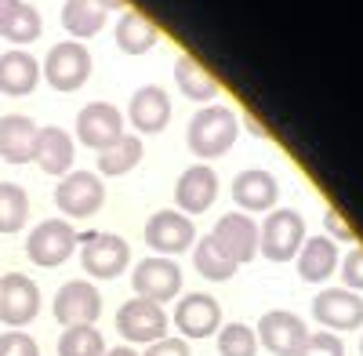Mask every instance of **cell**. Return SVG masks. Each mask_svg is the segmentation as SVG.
I'll list each match as a JSON object with an SVG mask.
<instances>
[{"label":"cell","instance_id":"12","mask_svg":"<svg viewBox=\"0 0 363 356\" xmlns=\"http://www.w3.org/2000/svg\"><path fill=\"white\" fill-rule=\"evenodd\" d=\"M40 313V287L26 273H8L0 277V320L11 331L26 328L29 320Z\"/></svg>","mask_w":363,"mask_h":356},{"label":"cell","instance_id":"16","mask_svg":"<svg viewBox=\"0 0 363 356\" xmlns=\"http://www.w3.org/2000/svg\"><path fill=\"white\" fill-rule=\"evenodd\" d=\"M218 196V174L215 167H207V164H193L178 174V182H174V204H178V211L182 215H200L207 211L211 204H215Z\"/></svg>","mask_w":363,"mask_h":356},{"label":"cell","instance_id":"20","mask_svg":"<svg viewBox=\"0 0 363 356\" xmlns=\"http://www.w3.org/2000/svg\"><path fill=\"white\" fill-rule=\"evenodd\" d=\"M37 124L22 113H8L0 116V157L8 164H29L37 150Z\"/></svg>","mask_w":363,"mask_h":356},{"label":"cell","instance_id":"25","mask_svg":"<svg viewBox=\"0 0 363 356\" xmlns=\"http://www.w3.org/2000/svg\"><path fill=\"white\" fill-rule=\"evenodd\" d=\"M174 80L182 87V95L193 99V102H207V99H215L222 91V84L218 77L211 73L203 62H196L193 55H178V62H174Z\"/></svg>","mask_w":363,"mask_h":356},{"label":"cell","instance_id":"17","mask_svg":"<svg viewBox=\"0 0 363 356\" xmlns=\"http://www.w3.org/2000/svg\"><path fill=\"white\" fill-rule=\"evenodd\" d=\"M77 135H80L84 145H91V150H106V145H113L124 135V116H120V109L109 106V102H87L77 113Z\"/></svg>","mask_w":363,"mask_h":356},{"label":"cell","instance_id":"18","mask_svg":"<svg viewBox=\"0 0 363 356\" xmlns=\"http://www.w3.org/2000/svg\"><path fill=\"white\" fill-rule=\"evenodd\" d=\"M280 196V182L272 171H262V167H247L233 178V200L247 211H269Z\"/></svg>","mask_w":363,"mask_h":356},{"label":"cell","instance_id":"27","mask_svg":"<svg viewBox=\"0 0 363 356\" xmlns=\"http://www.w3.org/2000/svg\"><path fill=\"white\" fill-rule=\"evenodd\" d=\"M106 4L102 0H66L62 4V26L73 37H95L106 26Z\"/></svg>","mask_w":363,"mask_h":356},{"label":"cell","instance_id":"10","mask_svg":"<svg viewBox=\"0 0 363 356\" xmlns=\"http://www.w3.org/2000/svg\"><path fill=\"white\" fill-rule=\"evenodd\" d=\"M73 251H77V229H73L69 222H62V218L40 222L33 233H29V240H26L29 262L44 265V269H51V265H62Z\"/></svg>","mask_w":363,"mask_h":356},{"label":"cell","instance_id":"40","mask_svg":"<svg viewBox=\"0 0 363 356\" xmlns=\"http://www.w3.org/2000/svg\"><path fill=\"white\" fill-rule=\"evenodd\" d=\"M102 4H106V11H113V8H120V4H124V0H102Z\"/></svg>","mask_w":363,"mask_h":356},{"label":"cell","instance_id":"3","mask_svg":"<svg viewBox=\"0 0 363 356\" xmlns=\"http://www.w3.org/2000/svg\"><path fill=\"white\" fill-rule=\"evenodd\" d=\"M77 244L84 247L80 262H84L87 277L109 280V277H116L131 262L128 240H124V236H116V233H77Z\"/></svg>","mask_w":363,"mask_h":356},{"label":"cell","instance_id":"21","mask_svg":"<svg viewBox=\"0 0 363 356\" xmlns=\"http://www.w3.org/2000/svg\"><path fill=\"white\" fill-rule=\"evenodd\" d=\"M37 84H40V62L29 51L11 48V51L0 55V91L4 95L22 99V95L33 91Z\"/></svg>","mask_w":363,"mask_h":356},{"label":"cell","instance_id":"9","mask_svg":"<svg viewBox=\"0 0 363 356\" xmlns=\"http://www.w3.org/2000/svg\"><path fill=\"white\" fill-rule=\"evenodd\" d=\"M255 335L272 356H298L301 342L309 338V328L291 309H269V313H262Z\"/></svg>","mask_w":363,"mask_h":356},{"label":"cell","instance_id":"34","mask_svg":"<svg viewBox=\"0 0 363 356\" xmlns=\"http://www.w3.org/2000/svg\"><path fill=\"white\" fill-rule=\"evenodd\" d=\"M0 356H40V345L26 331H4L0 335Z\"/></svg>","mask_w":363,"mask_h":356},{"label":"cell","instance_id":"8","mask_svg":"<svg viewBox=\"0 0 363 356\" xmlns=\"http://www.w3.org/2000/svg\"><path fill=\"white\" fill-rule=\"evenodd\" d=\"M48 84L55 87V91H77V87L91 77V55L84 44L77 40H62V44H55L44 58V69Z\"/></svg>","mask_w":363,"mask_h":356},{"label":"cell","instance_id":"39","mask_svg":"<svg viewBox=\"0 0 363 356\" xmlns=\"http://www.w3.org/2000/svg\"><path fill=\"white\" fill-rule=\"evenodd\" d=\"M244 121H247V128H251V131H255L258 138H265V128H262V124L255 121V116H244Z\"/></svg>","mask_w":363,"mask_h":356},{"label":"cell","instance_id":"30","mask_svg":"<svg viewBox=\"0 0 363 356\" xmlns=\"http://www.w3.org/2000/svg\"><path fill=\"white\" fill-rule=\"evenodd\" d=\"M193 262H196V273H200L203 280H229V277L236 273V262H233L215 240H211V236H203V240L196 244Z\"/></svg>","mask_w":363,"mask_h":356},{"label":"cell","instance_id":"7","mask_svg":"<svg viewBox=\"0 0 363 356\" xmlns=\"http://www.w3.org/2000/svg\"><path fill=\"white\" fill-rule=\"evenodd\" d=\"M193 240H196V226L189 222V215L174 211V207H160L145 222V244L153 251H160L164 258H171L178 251H189Z\"/></svg>","mask_w":363,"mask_h":356},{"label":"cell","instance_id":"14","mask_svg":"<svg viewBox=\"0 0 363 356\" xmlns=\"http://www.w3.org/2000/svg\"><path fill=\"white\" fill-rule=\"evenodd\" d=\"M211 240H215L236 265H244L258 255V222L244 211H225L218 222H215V233H211Z\"/></svg>","mask_w":363,"mask_h":356},{"label":"cell","instance_id":"4","mask_svg":"<svg viewBox=\"0 0 363 356\" xmlns=\"http://www.w3.org/2000/svg\"><path fill=\"white\" fill-rule=\"evenodd\" d=\"M116 331L131 345H153V342L167 338V313H164V306L135 294V299H128L116 309Z\"/></svg>","mask_w":363,"mask_h":356},{"label":"cell","instance_id":"36","mask_svg":"<svg viewBox=\"0 0 363 356\" xmlns=\"http://www.w3.org/2000/svg\"><path fill=\"white\" fill-rule=\"evenodd\" d=\"M138 356H189V342L186 338H160L153 345H145V352Z\"/></svg>","mask_w":363,"mask_h":356},{"label":"cell","instance_id":"38","mask_svg":"<svg viewBox=\"0 0 363 356\" xmlns=\"http://www.w3.org/2000/svg\"><path fill=\"white\" fill-rule=\"evenodd\" d=\"M106 356H138L135 345H116V349H106Z\"/></svg>","mask_w":363,"mask_h":356},{"label":"cell","instance_id":"5","mask_svg":"<svg viewBox=\"0 0 363 356\" xmlns=\"http://www.w3.org/2000/svg\"><path fill=\"white\" fill-rule=\"evenodd\" d=\"M131 284H135V294L138 299H149V302H171L174 294L182 291V269L174 258H164V255H149L135 265L131 273Z\"/></svg>","mask_w":363,"mask_h":356},{"label":"cell","instance_id":"29","mask_svg":"<svg viewBox=\"0 0 363 356\" xmlns=\"http://www.w3.org/2000/svg\"><path fill=\"white\" fill-rule=\"evenodd\" d=\"M29 218V193L18 182H0V233H18Z\"/></svg>","mask_w":363,"mask_h":356},{"label":"cell","instance_id":"41","mask_svg":"<svg viewBox=\"0 0 363 356\" xmlns=\"http://www.w3.org/2000/svg\"><path fill=\"white\" fill-rule=\"evenodd\" d=\"M359 352H363V338H359Z\"/></svg>","mask_w":363,"mask_h":356},{"label":"cell","instance_id":"22","mask_svg":"<svg viewBox=\"0 0 363 356\" xmlns=\"http://www.w3.org/2000/svg\"><path fill=\"white\" fill-rule=\"evenodd\" d=\"M44 33V18L26 0H0V37L11 44H33Z\"/></svg>","mask_w":363,"mask_h":356},{"label":"cell","instance_id":"31","mask_svg":"<svg viewBox=\"0 0 363 356\" xmlns=\"http://www.w3.org/2000/svg\"><path fill=\"white\" fill-rule=\"evenodd\" d=\"M58 356H106V338L95 323L66 328L62 338H58Z\"/></svg>","mask_w":363,"mask_h":356},{"label":"cell","instance_id":"33","mask_svg":"<svg viewBox=\"0 0 363 356\" xmlns=\"http://www.w3.org/2000/svg\"><path fill=\"white\" fill-rule=\"evenodd\" d=\"M298 356H345V345L335 331H309V338L301 342Z\"/></svg>","mask_w":363,"mask_h":356},{"label":"cell","instance_id":"2","mask_svg":"<svg viewBox=\"0 0 363 356\" xmlns=\"http://www.w3.org/2000/svg\"><path fill=\"white\" fill-rule=\"evenodd\" d=\"M306 244V218L291 207H277L258 229V247L269 262H291Z\"/></svg>","mask_w":363,"mask_h":356},{"label":"cell","instance_id":"23","mask_svg":"<svg viewBox=\"0 0 363 356\" xmlns=\"http://www.w3.org/2000/svg\"><path fill=\"white\" fill-rule=\"evenodd\" d=\"M33 160H37L48 174H69V167H73V138L58 128V124L40 128V131H37Z\"/></svg>","mask_w":363,"mask_h":356},{"label":"cell","instance_id":"28","mask_svg":"<svg viewBox=\"0 0 363 356\" xmlns=\"http://www.w3.org/2000/svg\"><path fill=\"white\" fill-rule=\"evenodd\" d=\"M142 160V138L138 135H120L113 145L99 150V171L102 174H128Z\"/></svg>","mask_w":363,"mask_h":356},{"label":"cell","instance_id":"11","mask_svg":"<svg viewBox=\"0 0 363 356\" xmlns=\"http://www.w3.org/2000/svg\"><path fill=\"white\" fill-rule=\"evenodd\" d=\"M102 313V294L91 280H69L58 287L55 294V320L62 328H84V323H95Z\"/></svg>","mask_w":363,"mask_h":356},{"label":"cell","instance_id":"6","mask_svg":"<svg viewBox=\"0 0 363 356\" xmlns=\"http://www.w3.org/2000/svg\"><path fill=\"white\" fill-rule=\"evenodd\" d=\"M106 200V186L95 171H69L62 174V182L55 189V204L58 211L69 215V218H87L95 215Z\"/></svg>","mask_w":363,"mask_h":356},{"label":"cell","instance_id":"1","mask_svg":"<svg viewBox=\"0 0 363 356\" xmlns=\"http://www.w3.org/2000/svg\"><path fill=\"white\" fill-rule=\"evenodd\" d=\"M240 128H236V113L229 106H203L193 113L189 121V150L200 157V160H211V157H222L233 150Z\"/></svg>","mask_w":363,"mask_h":356},{"label":"cell","instance_id":"32","mask_svg":"<svg viewBox=\"0 0 363 356\" xmlns=\"http://www.w3.org/2000/svg\"><path fill=\"white\" fill-rule=\"evenodd\" d=\"M258 352V335L251 323H225L218 328V356H255Z\"/></svg>","mask_w":363,"mask_h":356},{"label":"cell","instance_id":"24","mask_svg":"<svg viewBox=\"0 0 363 356\" xmlns=\"http://www.w3.org/2000/svg\"><path fill=\"white\" fill-rule=\"evenodd\" d=\"M338 269V247L330 236H306V244L298 247V273L301 280H327L330 273Z\"/></svg>","mask_w":363,"mask_h":356},{"label":"cell","instance_id":"35","mask_svg":"<svg viewBox=\"0 0 363 356\" xmlns=\"http://www.w3.org/2000/svg\"><path fill=\"white\" fill-rule=\"evenodd\" d=\"M342 280L349 291H363V247H352L342 262Z\"/></svg>","mask_w":363,"mask_h":356},{"label":"cell","instance_id":"37","mask_svg":"<svg viewBox=\"0 0 363 356\" xmlns=\"http://www.w3.org/2000/svg\"><path fill=\"white\" fill-rule=\"evenodd\" d=\"M327 229H330V236H342V240H349V236H352V226L342 218L338 207H327Z\"/></svg>","mask_w":363,"mask_h":356},{"label":"cell","instance_id":"19","mask_svg":"<svg viewBox=\"0 0 363 356\" xmlns=\"http://www.w3.org/2000/svg\"><path fill=\"white\" fill-rule=\"evenodd\" d=\"M171 121V95L160 84H142L131 95V124L142 135H157Z\"/></svg>","mask_w":363,"mask_h":356},{"label":"cell","instance_id":"15","mask_svg":"<svg viewBox=\"0 0 363 356\" xmlns=\"http://www.w3.org/2000/svg\"><path fill=\"white\" fill-rule=\"evenodd\" d=\"M174 328L186 335V338H207L222 328V306L215 294H182L178 306H174Z\"/></svg>","mask_w":363,"mask_h":356},{"label":"cell","instance_id":"13","mask_svg":"<svg viewBox=\"0 0 363 356\" xmlns=\"http://www.w3.org/2000/svg\"><path fill=\"white\" fill-rule=\"evenodd\" d=\"M313 316L327 331H352L363 328V299L349 287H323L313 299Z\"/></svg>","mask_w":363,"mask_h":356},{"label":"cell","instance_id":"26","mask_svg":"<svg viewBox=\"0 0 363 356\" xmlns=\"http://www.w3.org/2000/svg\"><path fill=\"white\" fill-rule=\"evenodd\" d=\"M160 40V29L153 18H145L142 11H124L116 18V48L128 55H145Z\"/></svg>","mask_w":363,"mask_h":356}]
</instances>
